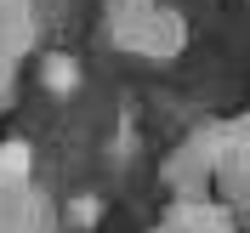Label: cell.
<instances>
[{"label": "cell", "mask_w": 250, "mask_h": 233, "mask_svg": "<svg viewBox=\"0 0 250 233\" xmlns=\"http://www.w3.org/2000/svg\"><path fill=\"white\" fill-rule=\"evenodd\" d=\"M40 85H46L51 97H74L80 91V63L68 57V51H51V57L40 63Z\"/></svg>", "instance_id": "3957f363"}, {"label": "cell", "mask_w": 250, "mask_h": 233, "mask_svg": "<svg viewBox=\"0 0 250 233\" xmlns=\"http://www.w3.org/2000/svg\"><path fill=\"white\" fill-rule=\"evenodd\" d=\"M29 171H34V148H29L23 137H6V142H0V176L29 182Z\"/></svg>", "instance_id": "277c9868"}, {"label": "cell", "mask_w": 250, "mask_h": 233, "mask_svg": "<svg viewBox=\"0 0 250 233\" xmlns=\"http://www.w3.org/2000/svg\"><path fill=\"white\" fill-rule=\"evenodd\" d=\"M46 228V205L29 182L0 176V233H40Z\"/></svg>", "instance_id": "7a4b0ae2"}, {"label": "cell", "mask_w": 250, "mask_h": 233, "mask_svg": "<svg viewBox=\"0 0 250 233\" xmlns=\"http://www.w3.org/2000/svg\"><path fill=\"white\" fill-rule=\"evenodd\" d=\"M68 222H74V228H97V222H103V199H97V193H74V199H68Z\"/></svg>", "instance_id": "5b68a950"}, {"label": "cell", "mask_w": 250, "mask_h": 233, "mask_svg": "<svg viewBox=\"0 0 250 233\" xmlns=\"http://www.w3.org/2000/svg\"><path fill=\"white\" fill-rule=\"evenodd\" d=\"M108 40L120 51H131V57L165 63L182 51L188 29L165 0H108Z\"/></svg>", "instance_id": "6da1fadb"}]
</instances>
